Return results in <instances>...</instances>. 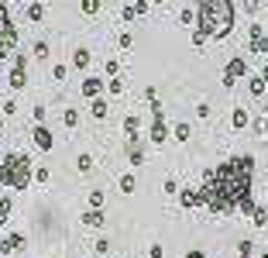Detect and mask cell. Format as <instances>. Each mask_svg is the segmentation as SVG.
Returning a JSON list of instances; mask_svg holds the SVG:
<instances>
[{
  "label": "cell",
  "mask_w": 268,
  "mask_h": 258,
  "mask_svg": "<svg viewBox=\"0 0 268 258\" xmlns=\"http://www.w3.org/2000/svg\"><path fill=\"white\" fill-rule=\"evenodd\" d=\"M31 159L21 155V152H7L4 162H0V186H7L14 193H28L31 186Z\"/></svg>",
  "instance_id": "cell-3"
},
{
  "label": "cell",
  "mask_w": 268,
  "mask_h": 258,
  "mask_svg": "<svg viewBox=\"0 0 268 258\" xmlns=\"http://www.w3.org/2000/svg\"><path fill=\"white\" fill-rule=\"evenodd\" d=\"M265 90H268V86H265V76H251V93H254V97H261Z\"/></svg>",
  "instance_id": "cell-23"
},
{
  "label": "cell",
  "mask_w": 268,
  "mask_h": 258,
  "mask_svg": "<svg viewBox=\"0 0 268 258\" xmlns=\"http://www.w3.org/2000/svg\"><path fill=\"white\" fill-rule=\"evenodd\" d=\"M34 179H38V182H48V169L38 165V169H34Z\"/></svg>",
  "instance_id": "cell-33"
},
{
  "label": "cell",
  "mask_w": 268,
  "mask_h": 258,
  "mask_svg": "<svg viewBox=\"0 0 268 258\" xmlns=\"http://www.w3.org/2000/svg\"><path fill=\"white\" fill-rule=\"evenodd\" d=\"M244 7L248 11H258V0H244Z\"/></svg>",
  "instance_id": "cell-41"
},
{
  "label": "cell",
  "mask_w": 268,
  "mask_h": 258,
  "mask_svg": "<svg viewBox=\"0 0 268 258\" xmlns=\"http://www.w3.org/2000/svg\"><path fill=\"white\" fill-rule=\"evenodd\" d=\"M93 251H96V255H107V251H110V241H107V238H100V241H96V248H93Z\"/></svg>",
  "instance_id": "cell-31"
},
{
  "label": "cell",
  "mask_w": 268,
  "mask_h": 258,
  "mask_svg": "<svg viewBox=\"0 0 268 258\" xmlns=\"http://www.w3.org/2000/svg\"><path fill=\"white\" fill-rule=\"evenodd\" d=\"M76 165H79V172H93V155H79V159H76Z\"/></svg>",
  "instance_id": "cell-22"
},
{
  "label": "cell",
  "mask_w": 268,
  "mask_h": 258,
  "mask_svg": "<svg viewBox=\"0 0 268 258\" xmlns=\"http://www.w3.org/2000/svg\"><path fill=\"white\" fill-rule=\"evenodd\" d=\"M127 155H131V162H134V165H141V162H144V152L138 148V145H134V141L127 145Z\"/></svg>",
  "instance_id": "cell-21"
},
{
  "label": "cell",
  "mask_w": 268,
  "mask_h": 258,
  "mask_svg": "<svg viewBox=\"0 0 268 258\" xmlns=\"http://www.w3.org/2000/svg\"><path fill=\"white\" fill-rule=\"evenodd\" d=\"M24 17H28V21H42V17H45V0H34V4H28Z\"/></svg>",
  "instance_id": "cell-12"
},
{
  "label": "cell",
  "mask_w": 268,
  "mask_h": 258,
  "mask_svg": "<svg viewBox=\"0 0 268 258\" xmlns=\"http://www.w3.org/2000/svg\"><path fill=\"white\" fill-rule=\"evenodd\" d=\"M251 255H254V244L251 241H241L237 244V258H251Z\"/></svg>",
  "instance_id": "cell-24"
},
{
  "label": "cell",
  "mask_w": 268,
  "mask_h": 258,
  "mask_svg": "<svg viewBox=\"0 0 268 258\" xmlns=\"http://www.w3.org/2000/svg\"><path fill=\"white\" fill-rule=\"evenodd\" d=\"M251 52L254 55H268V38H265V34H254V38H251Z\"/></svg>",
  "instance_id": "cell-14"
},
{
  "label": "cell",
  "mask_w": 268,
  "mask_h": 258,
  "mask_svg": "<svg viewBox=\"0 0 268 258\" xmlns=\"http://www.w3.org/2000/svg\"><path fill=\"white\" fill-rule=\"evenodd\" d=\"M21 248H28V238H24L21 231H14V234L4 238V244H0V255H17Z\"/></svg>",
  "instance_id": "cell-7"
},
{
  "label": "cell",
  "mask_w": 268,
  "mask_h": 258,
  "mask_svg": "<svg viewBox=\"0 0 268 258\" xmlns=\"http://www.w3.org/2000/svg\"><path fill=\"white\" fill-rule=\"evenodd\" d=\"M7 83H11V90H24V86H28V59H24V55L14 59V69H11Z\"/></svg>",
  "instance_id": "cell-6"
},
{
  "label": "cell",
  "mask_w": 268,
  "mask_h": 258,
  "mask_svg": "<svg viewBox=\"0 0 268 258\" xmlns=\"http://www.w3.org/2000/svg\"><path fill=\"white\" fill-rule=\"evenodd\" d=\"M107 72H110V76H117V72H121V62L110 59V62H107Z\"/></svg>",
  "instance_id": "cell-35"
},
{
  "label": "cell",
  "mask_w": 268,
  "mask_h": 258,
  "mask_svg": "<svg viewBox=\"0 0 268 258\" xmlns=\"http://www.w3.org/2000/svg\"><path fill=\"white\" fill-rule=\"evenodd\" d=\"M100 93H103V80L90 76V80L83 83V97H90V100H93V97H100Z\"/></svg>",
  "instance_id": "cell-10"
},
{
  "label": "cell",
  "mask_w": 268,
  "mask_h": 258,
  "mask_svg": "<svg viewBox=\"0 0 268 258\" xmlns=\"http://www.w3.org/2000/svg\"><path fill=\"white\" fill-rule=\"evenodd\" d=\"M231 124H234L237 131H241V128H248V110H244V107H237L234 114H231Z\"/></svg>",
  "instance_id": "cell-15"
},
{
  "label": "cell",
  "mask_w": 268,
  "mask_h": 258,
  "mask_svg": "<svg viewBox=\"0 0 268 258\" xmlns=\"http://www.w3.org/2000/svg\"><path fill=\"white\" fill-rule=\"evenodd\" d=\"M179 21H182V24H193V21H196V14H193V11H189V7H186V11L179 14Z\"/></svg>",
  "instance_id": "cell-34"
},
{
  "label": "cell",
  "mask_w": 268,
  "mask_h": 258,
  "mask_svg": "<svg viewBox=\"0 0 268 258\" xmlns=\"http://www.w3.org/2000/svg\"><path fill=\"white\" fill-rule=\"evenodd\" d=\"M90 114H93L96 121H103V117L110 114V110H107V100H103V97H93V103H90Z\"/></svg>",
  "instance_id": "cell-13"
},
{
  "label": "cell",
  "mask_w": 268,
  "mask_h": 258,
  "mask_svg": "<svg viewBox=\"0 0 268 258\" xmlns=\"http://www.w3.org/2000/svg\"><path fill=\"white\" fill-rule=\"evenodd\" d=\"M4 224H11V196L0 200V227H4Z\"/></svg>",
  "instance_id": "cell-17"
},
{
  "label": "cell",
  "mask_w": 268,
  "mask_h": 258,
  "mask_svg": "<svg viewBox=\"0 0 268 258\" xmlns=\"http://www.w3.org/2000/svg\"><path fill=\"white\" fill-rule=\"evenodd\" d=\"M248 72V65H244V59L241 55H234L231 62H227V69H223V90H234L237 86V80Z\"/></svg>",
  "instance_id": "cell-4"
},
{
  "label": "cell",
  "mask_w": 268,
  "mask_h": 258,
  "mask_svg": "<svg viewBox=\"0 0 268 258\" xmlns=\"http://www.w3.org/2000/svg\"><path fill=\"white\" fill-rule=\"evenodd\" d=\"M31 138H34V145H38V148H42V152H52V131H48L45 124H38Z\"/></svg>",
  "instance_id": "cell-9"
},
{
  "label": "cell",
  "mask_w": 268,
  "mask_h": 258,
  "mask_svg": "<svg viewBox=\"0 0 268 258\" xmlns=\"http://www.w3.org/2000/svg\"><path fill=\"white\" fill-rule=\"evenodd\" d=\"M117 45H121L124 52H127V48H134V34H131V31H124L121 38H117Z\"/></svg>",
  "instance_id": "cell-27"
},
{
  "label": "cell",
  "mask_w": 268,
  "mask_h": 258,
  "mask_svg": "<svg viewBox=\"0 0 268 258\" xmlns=\"http://www.w3.org/2000/svg\"><path fill=\"white\" fill-rule=\"evenodd\" d=\"M196 24L206 38H227L234 28V4L231 0H200Z\"/></svg>",
  "instance_id": "cell-2"
},
{
  "label": "cell",
  "mask_w": 268,
  "mask_h": 258,
  "mask_svg": "<svg viewBox=\"0 0 268 258\" xmlns=\"http://www.w3.org/2000/svg\"><path fill=\"white\" fill-rule=\"evenodd\" d=\"M186 258H206V255H203V251H196V248H193V251H186Z\"/></svg>",
  "instance_id": "cell-40"
},
{
  "label": "cell",
  "mask_w": 268,
  "mask_h": 258,
  "mask_svg": "<svg viewBox=\"0 0 268 258\" xmlns=\"http://www.w3.org/2000/svg\"><path fill=\"white\" fill-rule=\"evenodd\" d=\"M90 207L103 210V193H100V190H93V193H90Z\"/></svg>",
  "instance_id": "cell-29"
},
{
  "label": "cell",
  "mask_w": 268,
  "mask_h": 258,
  "mask_svg": "<svg viewBox=\"0 0 268 258\" xmlns=\"http://www.w3.org/2000/svg\"><path fill=\"white\" fill-rule=\"evenodd\" d=\"M52 76H55V80L62 83V80H65V65H55V69H52Z\"/></svg>",
  "instance_id": "cell-37"
},
{
  "label": "cell",
  "mask_w": 268,
  "mask_h": 258,
  "mask_svg": "<svg viewBox=\"0 0 268 258\" xmlns=\"http://www.w3.org/2000/svg\"><path fill=\"white\" fill-rule=\"evenodd\" d=\"M155 4H165V0H155Z\"/></svg>",
  "instance_id": "cell-44"
},
{
  "label": "cell",
  "mask_w": 268,
  "mask_h": 258,
  "mask_svg": "<svg viewBox=\"0 0 268 258\" xmlns=\"http://www.w3.org/2000/svg\"><path fill=\"white\" fill-rule=\"evenodd\" d=\"M265 21H268V11H265Z\"/></svg>",
  "instance_id": "cell-45"
},
{
  "label": "cell",
  "mask_w": 268,
  "mask_h": 258,
  "mask_svg": "<svg viewBox=\"0 0 268 258\" xmlns=\"http://www.w3.org/2000/svg\"><path fill=\"white\" fill-rule=\"evenodd\" d=\"M83 11H86V14H96V11H100V0H83Z\"/></svg>",
  "instance_id": "cell-30"
},
{
  "label": "cell",
  "mask_w": 268,
  "mask_h": 258,
  "mask_svg": "<svg viewBox=\"0 0 268 258\" xmlns=\"http://www.w3.org/2000/svg\"><path fill=\"white\" fill-rule=\"evenodd\" d=\"M258 134H261V138L268 134V117H261V121H258Z\"/></svg>",
  "instance_id": "cell-39"
},
{
  "label": "cell",
  "mask_w": 268,
  "mask_h": 258,
  "mask_svg": "<svg viewBox=\"0 0 268 258\" xmlns=\"http://www.w3.org/2000/svg\"><path fill=\"white\" fill-rule=\"evenodd\" d=\"M62 124H65V128H76V124H79V114H76V110H65V114H62Z\"/></svg>",
  "instance_id": "cell-26"
},
{
  "label": "cell",
  "mask_w": 268,
  "mask_h": 258,
  "mask_svg": "<svg viewBox=\"0 0 268 258\" xmlns=\"http://www.w3.org/2000/svg\"><path fill=\"white\" fill-rule=\"evenodd\" d=\"M261 76H265V86H268V65H265V72H261Z\"/></svg>",
  "instance_id": "cell-42"
},
{
  "label": "cell",
  "mask_w": 268,
  "mask_h": 258,
  "mask_svg": "<svg viewBox=\"0 0 268 258\" xmlns=\"http://www.w3.org/2000/svg\"><path fill=\"white\" fill-rule=\"evenodd\" d=\"M34 55H38V59H48V45L38 42V45H34Z\"/></svg>",
  "instance_id": "cell-32"
},
{
  "label": "cell",
  "mask_w": 268,
  "mask_h": 258,
  "mask_svg": "<svg viewBox=\"0 0 268 258\" xmlns=\"http://www.w3.org/2000/svg\"><path fill=\"white\" fill-rule=\"evenodd\" d=\"M72 65H76V69H86V65H90V52H86V48H79V52L72 55Z\"/></svg>",
  "instance_id": "cell-19"
},
{
  "label": "cell",
  "mask_w": 268,
  "mask_h": 258,
  "mask_svg": "<svg viewBox=\"0 0 268 258\" xmlns=\"http://www.w3.org/2000/svg\"><path fill=\"white\" fill-rule=\"evenodd\" d=\"M175 141H189V124H175Z\"/></svg>",
  "instance_id": "cell-28"
},
{
  "label": "cell",
  "mask_w": 268,
  "mask_h": 258,
  "mask_svg": "<svg viewBox=\"0 0 268 258\" xmlns=\"http://www.w3.org/2000/svg\"><path fill=\"white\" fill-rule=\"evenodd\" d=\"M103 220H107V217H103V210H96V207H90V210L83 213V224H86V227H100Z\"/></svg>",
  "instance_id": "cell-11"
},
{
  "label": "cell",
  "mask_w": 268,
  "mask_h": 258,
  "mask_svg": "<svg viewBox=\"0 0 268 258\" xmlns=\"http://www.w3.org/2000/svg\"><path fill=\"white\" fill-rule=\"evenodd\" d=\"M179 203H182L186 210H193V207H203V193H200V190H189V186H186V190L179 193Z\"/></svg>",
  "instance_id": "cell-8"
},
{
  "label": "cell",
  "mask_w": 268,
  "mask_h": 258,
  "mask_svg": "<svg viewBox=\"0 0 268 258\" xmlns=\"http://www.w3.org/2000/svg\"><path fill=\"white\" fill-rule=\"evenodd\" d=\"M162 255H165L162 244H151V248H148V258H162Z\"/></svg>",
  "instance_id": "cell-36"
},
{
  "label": "cell",
  "mask_w": 268,
  "mask_h": 258,
  "mask_svg": "<svg viewBox=\"0 0 268 258\" xmlns=\"http://www.w3.org/2000/svg\"><path fill=\"white\" fill-rule=\"evenodd\" d=\"M251 179H254V159L251 155H234L223 165L210 169L203 176V203L213 213H231L244 200H251Z\"/></svg>",
  "instance_id": "cell-1"
},
{
  "label": "cell",
  "mask_w": 268,
  "mask_h": 258,
  "mask_svg": "<svg viewBox=\"0 0 268 258\" xmlns=\"http://www.w3.org/2000/svg\"><path fill=\"white\" fill-rule=\"evenodd\" d=\"M107 90H110L113 97H117V93H124V80H121V76H113V80L107 83Z\"/></svg>",
  "instance_id": "cell-25"
},
{
  "label": "cell",
  "mask_w": 268,
  "mask_h": 258,
  "mask_svg": "<svg viewBox=\"0 0 268 258\" xmlns=\"http://www.w3.org/2000/svg\"><path fill=\"white\" fill-rule=\"evenodd\" d=\"M0 131H4V117H0Z\"/></svg>",
  "instance_id": "cell-43"
},
{
  "label": "cell",
  "mask_w": 268,
  "mask_h": 258,
  "mask_svg": "<svg viewBox=\"0 0 268 258\" xmlns=\"http://www.w3.org/2000/svg\"><path fill=\"white\" fill-rule=\"evenodd\" d=\"M14 48H17V28H14V21H7V24H0V59H7Z\"/></svg>",
  "instance_id": "cell-5"
},
{
  "label": "cell",
  "mask_w": 268,
  "mask_h": 258,
  "mask_svg": "<svg viewBox=\"0 0 268 258\" xmlns=\"http://www.w3.org/2000/svg\"><path fill=\"white\" fill-rule=\"evenodd\" d=\"M251 224H254V227H265V224H268V210H265V207H254V213H251Z\"/></svg>",
  "instance_id": "cell-16"
},
{
  "label": "cell",
  "mask_w": 268,
  "mask_h": 258,
  "mask_svg": "<svg viewBox=\"0 0 268 258\" xmlns=\"http://www.w3.org/2000/svg\"><path fill=\"white\" fill-rule=\"evenodd\" d=\"M4 114H7V117H11V114H17V103H14V100H7V103H4Z\"/></svg>",
  "instance_id": "cell-38"
},
{
  "label": "cell",
  "mask_w": 268,
  "mask_h": 258,
  "mask_svg": "<svg viewBox=\"0 0 268 258\" xmlns=\"http://www.w3.org/2000/svg\"><path fill=\"white\" fill-rule=\"evenodd\" d=\"M134 186H138V182H134V172H124V176H121V193H134Z\"/></svg>",
  "instance_id": "cell-20"
},
{
  "label": "cell",
  "mask_w": 268,
  "mask_h": 258,
  "mask_svg": "<svg viewBox=\"0 0 268 258\" xmlns=\"http://www.w3.org/2000/svg\"><path fill=\"white\" fill-rule=\"evenodd\" d=\"M138 128H141V121H138V114H127V117H124V131H127V134L134 138V134H138Z\"/></svg>",
  "instance_id": "cell-18"
},
{
  "label": "cell",
  "mask_w": 268,
  "mask_h": 258,
  "mask_svg": "<svg viewBox=\"0 0 268 258\" xmlns=\"http://www.w3.org/2000/svg\"><path fill=\"white\" fill-rule=\"evenodd\" d=\"M4 4H11V0H4Z\"/></svg>",
  "instance_id": "cell-46"
}]
</instances>
